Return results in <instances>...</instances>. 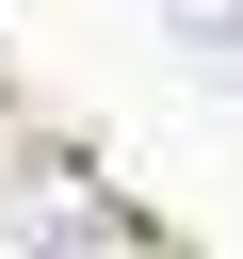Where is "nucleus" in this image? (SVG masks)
<instances>
[{
	"mask_svg": "<svg viewBox=\"0 0 243 259\" xmlns=\"http://www.w3.org/2000/svg\"><path fill=\"white\" fill-rule=\"evenodd\" d=\"M162 16H178V49H194L211 81H243V0H162Z\"/></svg>",
	"mask_w": 243,
	"mask_h": 259,
	"instance_id": "1",
	"label": "nucleus"
}]
</instances>
